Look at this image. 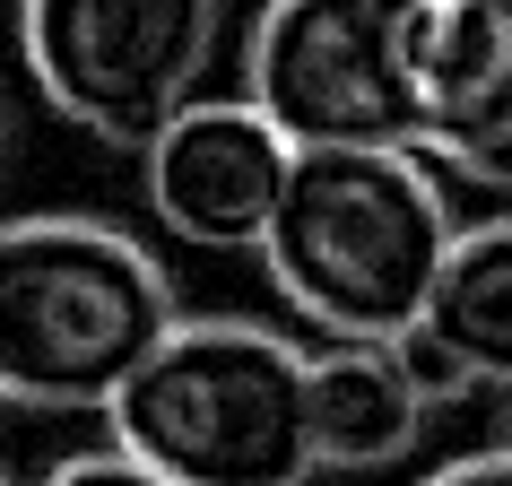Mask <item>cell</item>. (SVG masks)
I'll use <instances>...</instances> for the list:
<instances>
[{
    "instance_id": "cell-2",
    "label": "cell",
    "mask_w": 512,
    "mask_h": 486,
    "mask_svg": "<svg viewBox=\"0 0 512 486\" xmlns=\"http://www.w3.org/2000/svg\"><path fill=\"white\" fill-rule=\"evenodd\" d=\"M174 278L105 217H0V408H113L174 339Z\"/></svg>"
},
{
    "instance_id": "cell-3",
    "label": "cell",
    "mask_w": 512,
    "mask_h": 486,
    "mask_svg": "<svg viewBox=\"0 0 512 486\" xmlns=\"http://www.w3.org/2000/svg\"><path fill=\"white\" fill-rule=\"evenodd\" d=\"M113 452L165 486H304L322 478L304 417V348L261 322H174L105 408Z\"/></svg>"
},
{
    "instance_id": "cell-12",
    "label": "cell",
    "mask_w": 512,
    "mask_h": 486,
    "mask_svg": "<svg viewBox=\"0 0 512 486\" xmlns=\"http://www.w3.org/2000/svg\"><path fill=\"white\" fill-rule=\"evenodd\" d=\"M417 486H512V452H469V460H443L434 478Z\"/></svg>"
},
{
    "instance_id": "cell-4",
    "label": "cell",
    "mask_w": 512,
    "mask_h": 486,
    "mask_svg": "<svg viewBox=\"0 0 512 486\" xmlns=\"http://www.w3.org/2000/svg\"><path fill=\"white\" fill-rule=\"evenodd\" d=\"M243 105L296 157L417 148L408 0H278L243 35Z\"/></svg>"
},
{
    "instance_id": "cell-9",
    "label": "cell",
    "mask_w": 512,
    "mask_h": 486,
    "mask_svg": "<svg viewBox=\"0 0 512 486\" xmlns=\"http://www.w3.org/2000/svg\"><path fill=\"white\" fill-rule=\"evenodd\" d=\"M426 330L452 348V365L469 374V391H504L512 400V217L460 226L452 261L434 278Z\"/></svg>"
},
{
    "instance_id": "cell-10",
    "label": "cell",
    "mask_w": 512,
    "mask_h": 486,
    "mask_svg": "<svg viewBox=\"0 0 512 486\" xmlns=\"http://www.w3.org/2000/svg\"><path fill=\"white\" fill-rule=\"evenodd\" d=\"M391 365H400V382H408V391H417L426 408H443V400H460V391H469V374L452 365V348H443L426 322L391 339Z\"/></svg>"
},
{
    "instance_id": "cell-14",
    "label": "cell",
    "mask_w": 512,
    "mask_h": 486,
    "mask_svg": "<svg viewBox=\"0 0 512 486\" xmlns=\"http://www.w3.org/2000/svg\"><path fill=\"white\" fill-rule=\"evenodd\" d=\"M0 174H9V79H0Z\"/></svg>"
},
{
    "instance_id": "cell-8",
    "label": "cell",
    "mask_w": 512,
    "mask_h": 486,
    "mask_svg": "<svg viewBox=\"0 0 512 486\" xmlns=\"http://www.w3.org/2000/svg\"><path fill=\"white\" fill-rule=\"evenodd\" d=\"M304 417H313V460L322 469H391L426 434V400L400 382L391 348L304 356Z\"/></svg>"
},
{
    "instance_id": "cell-7",
    "label": "cell",
    "mask_w": 512,
    "mask_h": 486,
    "mask_svg": "<svg viewBox=\"0 0 512 486\" xmlns=\"http://www.w3.org/2000/svg\"><path fill=\"white\" fill-rule=\"evenodd\" d=\"M417 157L452 174L512 131V0H408Z\"/></svg>"
},
{
    "instance_id": "cell-5",
    "label": "cell",
    "mask_w": 512,
    "mask_h": 486,
    "mask_svg": "<svg viewBox=\"0 0 512 486\" xmlns=\"http://www.w3.org/2000/svg\"><path fill=\"white\" fill-rule=\"evenodd\" d=\"M27 79L61 122L105 148H148L183 105H200L226 9L217 0H27L18 9Z\"/></svg>"
},
{
    "instance_id": "cell-1",
    "label": "cell",
    "mask_w": 512,
    "mask_h": 486,
    "mask_svg": "<svg viewBox=\"0 0 512 486\" xmlns=\"http://www.w3.org/2000/svg\"><path fill=\"white\" fill-rule=\"evenodd\" d=\"M452 243V191L417 148H322L278 191L261 270L330 348H391L426 322Z\"/></svg>"
},
{
    "instance_id": "cell-13",
    "label": "cell",
    "mask_w": 512,
    "mask_h": 486,
    "mask_svg": "<svg viewBox=\"0 0 512 486\" xmlns=\"http://www.w3.org/2000/svg\"><path fill=\"white\" fill-rule=\"evenodd\" d=\"M452 174L460 183H486V191H512V131L495 139V148H478V157H460Z\"/></svg>"
},
{
    "instance_id": "cell-11",
    "label": "cell",
    "mask_w": 512,
    "mask_h": 486,
    "mask_svg": "<svg viewBox=\"0 0 512 486\" xmlns=\"http://www.w3.org/2000/svg\"><path fill=\"white\" fill-rule=\"evenodd\" d=\"M44 486H165V478L148 469V460H131V452H113V443H105V452H70Z\"/></svg>"
},
{
    "instance_id": "cell-15",
    "label": "cell",
    "mask_w": 512,
    "mask_h": 486,
    "mask_svg": "<svg viewBox=\"0 0 512 486\" xmlns=\"http://www.w3.org/2000/svg\"><path fill=\"white\" fill-rule=\"evenodd\" d=\"M504 452H512V400H504Z\"/></svg>"
},
{
    "instance_id": "cell-16",
    "label": "cell",
    "mask_w": 512,
    "mask_h": 486,
    "mask_svg": "<svg viewBox=\"0 0 512 486\" xmlns=\"http://www.w3.org/2000/svg\"><path fill=\"white\" fill-rule=\"evenodd\" d=\"M0 486H9V469H0Z\"/></svg>"
},
{
    "instance_id": "cell-6",
    "label": "cell",
    "mask_w": 512,
    "mask_h": 486,
    "mask_svg": "<svg viewBox=\"0 0 512 486\" xmlns=\"http://www.w3.org/2000/svg\"><path fill=\"white\" fill-rule=\"evenodd\" d=\"M287 174H296V148L243 96H200L139 148L148 217L191 252H261Z\"/></svg>"
}]
</instances>
